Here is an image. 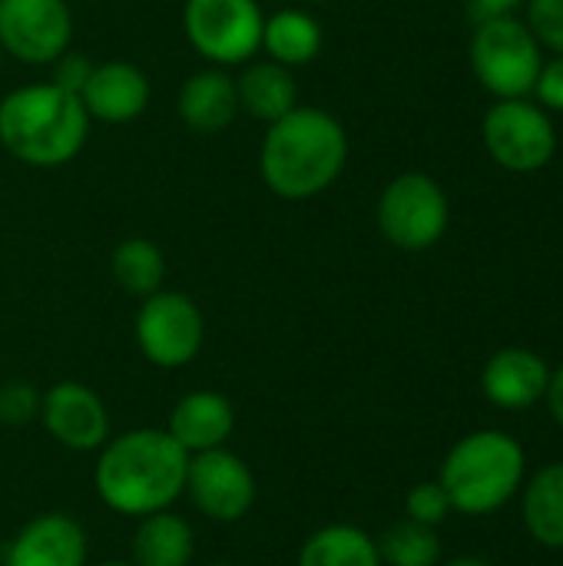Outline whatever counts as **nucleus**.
<instances>
[{
    "label": "nucleus",
    "instance_id": "obj_19",
    "mask_svg": "<svg viewBox=\"0 0 563 566\" xmlns=\"http://www.w3.org/2000/svg\"><path fill=\"white\" fill-rule=\"evenodd\" d=\"M236 90H239V109H246L252 119L262 123H275L299 106V86L292 70L275 60L249 63L242 76H236Z\"/></svg>",
    "mask_w": 563,
    "mask_h": 566
},
{
    "label": "nucleus",
    "instance_id": "obj_25",
    "mask_svg": "<svg viewBox=\"0 0 563 566\" xmlns=\"http://www.w3.org/2000/svg\"><path fill=\"white\" fill-rule=\"evenodd\" d=\"M405 514L408 521L415 524H425V527H438L445 524V517L451 514V501L445 494V488L438 481H421L408 491L405 497Z\"/></svg>",
    "mask_w": 563,
    "mask_h": 566
},
{
    "label": "nucleus",
    "instance_id": "obj_6",
    "mask_svg": "<svg viewBox=\"0 0 563 566\" xmlns=\"http://www.w3.org/2000/svg\"><path fill=\"white\" fill-rule=\"evenodd\" d=\"M265 13L256 0H186L183 30L212 66L249 63L262 50Z\"/></svg>",
    "mask_w": 563,
    "mask_h": 566
},
{
    "label": "nucleus",
    "instance_id": "obj_8",
    "mask_svg": "<svg viewBox=\"0 0 563 566\" xmlns=\"http://www.w3.org/2000/svg\"><path fill=\"white\" fill-rule=\"evenodd\" d=\"M136 345L143 358L156 368H186L196 361L206 342V318L199 305L183 292H153L136 312Z\"/></svg>",
    "mask_w": 563,
    "mask_h": 566
},
{
    "label": "nucleus",
    "instance_id": "obj_10",
    "mask_svg": "<svg viewBox=\"0 0 563 566\" xmlns=\"http://www.w3.org/2000/svg\"><path fill=\"white\" fill-rule=\"evenodd\" d=\"M192 507L216 521L236 524L256 504V474L252 468L229 448H212L202 454H189L186 491Z\"/></svg>",
    "mask_w": 563,
    "mask_h": 566
},
{
    "label": "nucleus",
    "instance_id": "obj_16",
    "mask_svg": "<svg viewBox=\"0 0 563 566\" xmlns=\"http://www.w3.org/2000/svg\"><path fill=\"white\" fill-rule=\"evenodd\" d=\"M166 431L186 454H202L212 448H226L236 431V408L219 391H189L169 411Z\"/></svg>",
    "mask_w": 563,
    "mask_h": 566
},
{
    "label": "nucleus",
    "instance_id": "obj_21",
    "mask_svg": "<svg viewBox=\"0 0 563 566\" xmlns=\"http://www.w3.org/2000/svg\"><path fill=\"white\" fill-rule=\"evenodd\" d=\"M299 566H382L378 541L355 524H329L305 537Z\"/></svg>",
    "mask_w": 563,
    "mask_h": 566
},
{
    "label": "nucleus",
    "instance_id": "obj_30",
    "mask_svg": "<svg viewBox=\"0 0 563 566\" xmlns=\"http://www.w3.org/2000/svg\"><path fill=\"white\" fill-rule=\"evenodd\" d=\"M548 405H551V415L554 421L563 428V365L557 371H551V381H548Z\"/></svg>",
    "mask_w": 563,
    "mask_h": 566
},
{
    "label": "nucleus",
    "instance_id": "obj_22",
    "mask_svg": "<svg viewBox=\"0 0 563 566\" xmlns=\"http://www.w3.org/2000/svg\"><path fill=\"white\" fill-rule=\"evenodd\" d=\"M524 524L541 547L563 551V461L548 464L528 484Z\"/></svg>",
    "mask_w": 563,
    "mask_h": 566
},
{
    "label": "nucleus",
    "instance_id": "obj_13",
    "mask_svg": "<svg viewBox=\"0 0 563 566\" xmlns=\"http://www.w3.org/2000/svg\"><path fill=\"white\" fill-rule=\"evenodd\" d=\"M86 557L83 524L60 511L30 517L3 547V566H86Z\"/></svg>",
    "mask_w": 563,
    "mask_h": 566
},
{
    "label": "nucleus",
    "instance_id": "obj_24",
    "mask_svg": "<svg viewBox=\"0 0 563 566\" xmlns=\"http://www.w3.org/2000/svg\"><path fill=\"white\" fill-rule=\"evenodd\" d=\"M382 566H438L441 560V541L435 527L402 521L388 527L378 541Z\"/></svg>",
    "mask_w": 563,
    "mask_h": 566
},
{
    "label": "nucleus",
    "instance_id": "obj_15",
    "mask_svg": "<svg viewBox=\"0 0 563 566\" xmlns=\"http://www.w3.org/2000/svg\"><path fill=\"white\" fill-rule=\"evenodd\" d=\"M548 381H551V368L531 348H504L494 358H488L481 371L484 398L508 411L534 408L548 395Z\"/></svg>",
    "mask_w": 563,
    "mask_h": 566
},
{
    "label": "nucleus",
    "instance_id": "obj_23",
    "mask_svg": "<svg viewBox=\"0 0 563 566\" xmlns=\"http://www.w3.org/2000/svg\"><path fill=\"white\" fill-rule=\"evenodd\" d=\"M110 272H113V282L133 295V298H149L153 292L163 289V279H166V255L156 242L149 239H123L113 255H110Z\"/></svg>",
    "mask_w": 563,
    "mask_h": 566
},
{
    "label": "nucleus",
    "instance_id": "obj_33",
    "mask_svg": "<svg viewBox=\"0 0 563 566\" xmlns=\"http://www.w3.org/2000/svg\"><path fill=\"white\" fill-rule=\"evenodd\" d=\"M93 566H133L129 560H106V564H93Z\"/></svg>",
    "mask_w": 563,
    "mask_h": 566
},
{
    "label": "nucleus",
    "instance_id": "obj_35",
    "mask_svg": "<svg viewBox=\"0 0 563 566\" xmlns=\"http://www.w3.org/2000/svg\"><path fill=\"white\" fill-rule=\"evenodd\" d=\"M206 566H232V564H206Z\"/></svg>",
    "mask_w": 563,
    "mask_h": 566
},
{
    "label": "nucleus",
    "instance_id": "obj_27",
    "mask_svg": "<svg viewBox=\"0 0 563 566\" xmlns=\"http://www.w3.org/2000/svg\"><path fill=\"white\" fill-rule=\"evenodd\" d=\"M528 27L541 46L563 56V0H528Z\"/></svg>",
    "mask_w": 563,
    "mask_h": 566
},
{
    "label": "nucleus",
    "instance_id": "obj_29",
    "mask_svg": "<svg viewBox=\"0 0 563 566\" xmlns=\"http://www.w3.org/2000/svg\"><path fill=\"white\" fill-rule=\"evenodd\" d=\"M534 93L541 99V106L563 113V56H554L541 66V76L534 83Z\"/></svg>",
    "mask_w": 563,
    "mask_h": 566
},
{
    "label": "nucleus",
    "instance_id": "obj_12",
    "mask_svg": "<svg viewBox=\"0 0 563 566\" xmlns=\"http://www.w3.org/2000/svg\"><path fill=\"white\" fill-rule=\"evenodd\" d=\"M40 424L46 434L76 454L100 451L110 441V411L83 381H56L40 395Z\"/></svg>",
    "mask_w": 563,
    "mask_h": 566
},
{
    "label": "nucleus",
    "instance_id": "obj_32",
    "mask_svg": "<svg viewBox=\"0 0 563 566\" xmlns=\"http://www.w3.org/2000/svg\"><path fill=\"white\" fill-rule=\"evenodd\" d=\"M441 566H491L488 560H481V557H455V560H448V564Z\"/></svg>",
    "mask_w": 563,
    "mask_h": 566
},
{
    "label": "nucleus",
    "instance_id": "obj_7",
    "mask_svg": "<svg viewBox=\"0 0 563 566\" xmlns=\"http://www.w3.org/2000/svg\"><path fill=\"white\" fill-rule=\"evenodd\" d=\"M378 229L382 235L405 252H425L441 242L448 232V196L425 172L395 176L378 199Z\"/></svg>",
    "mask_w": 563,
    "mask_h": 566
},
{
    "label": "nucleus",
    "instance_id": "obj_17",
    "mask_svg": "<svg viewBox=\"0 0 563 566\" xmlns=\"http://www.w3.org/2000/svg\"><path fill=\"white\" fill-rule=\"evenodd\" d=\"M179 119L196 133H219L232 126L239 116V90L236 76H229L222 66H209L192 73L176 96Z\"/></svg>",
    "mask_w": 563,
    "mask_h": 566
},
{
    "label": "nucleus",
    "instance_id": "obj_1",
    "mask_svg": "<svg viewBox=\"0 0 563 566\" xmlns=\"http://www.w3.org/2000/svg\"><path fill=\"white\" fill-rule=\"evenodd\" d=\"M186 471L189 454L166 428H133L96 451L93 491L119 517H149L183 497Z\"/></svg>",
    "mask_w": 563,
    "mask_h": 566
},
{
    "label": "nucleus",
    "instance_id": "obj_20",
    "mask_svg": "<svg viewBox=\"0 0 563 566\" xmlns=\"http://www.w3.org/2000/svg\"><path fill=\"white\" fill-rule=\"evenodd\" d=\"M262 50L269 53V60L289 70L305 66L322 53V27L309 10L299 7L275 10L262 23Z\"/></svg>",
    "mask_w": 563,
    "mask_h": 566
},
{
    "label": "nucleus",
    "instance_id": "obj_26",
    "mask_svg": "<svg viewBox=\"0 0 563 566\" xmlns=\"http://www.w3.org/2000/svg\"><path fill=\"white\" fill-rule=\"evenodd\" d=\"M40 421V391L27 381L0 385V424L23 428Z\"/></svg>",
    "mask_w": 563,
    "mask_h": 566
},
{
    "label": "nucleus",
    "instance_id": "obj_4",
    "mask_svg": "<svg viewBox=\"0 0 563 566\" xmlns=\"http://www.w3.org/2000/svg\"><path fill=\"white\" fill-rule=\"evenodd\" d=\"M524 481V451L504 431H475L461 438L445 464L438 484L445 488L451 511L481 517L501 511Z\"/></svg>",
    "mask_w": 563,
    "mask_h": 566
},
{
    "label": "nucleus",
    "instance_id": "obj_36",
    "mask_svg": "<svg viewBox=\"0 0 563 566\" xmlns=\"http://www.w3.org/2000/svg\"><path fill=\"white\" fill-rule=\"evenodd\" d=\"M0 63H3V50H0Z\"/></svg>",
    "mask_w": 563,
    "mask_h": 566
},
{
    "label": "nucleus",
    "instance_id": "obj_5",
    "mask_svg": "<svg viewBox=\"0 0 563 566\" xmlns=\"http://www.w3.org/2000/svg\"><path fill=\"white\" fill-rule=\"evenodd\" d=\"M471 66L488 93L498 99H524L534 93L544 56L541 43L514 13L481 17L471 40Z\"/></svg>",
    "mask_w": 563,
    "mask_h": 566
},
{
    "label": "nucleus",
    "instance_id": "obj_2",
    "mask_svg": "<svg viewBox=\"0 0 563 566\" xmlns=\"http://www.w3.org/2000/svg\"><path fill=\"white\" fill-rule=\"evenodd\" d=\"M348 163L342 123L319 106H295L269 123L259 149V176L279 199L305 202L322 196Z\"/></svg>",
    "mask_w": 563,
    "mask_h": 566
},
{
    "label": "nucleus",
    "instance_id": "obj_9",
    "mask_svg": "<svg viewBox=\"0 0 563 566\" xmlns=\"http://www.w3.org/2000/svg\"><path fill=\"white\" fill-rule=\"evenodd\" d=\"M491 159L511 172H538L554 159L557 133L544 106L528 99H498L481 123Z\"/></svg>",
    "mask_w": 563,
    "mask_h": 566
},
{
    "label": "nucleus",
    "instance_id": "obj_34",
    "mask_svg": "<svg viewBox=\"0 0 563 566\" xmlns=\"http://www.w3.org/2000/svg\"><path fill=\"white\" fill-rule=\"evenodd\" d=\"M305 3H325V0H305Z\"/></svg>",
    "mask_w": 563,
    "mask_h": 566
},
{
    "label": "nucleus",
    "instance_id": "obj_18",
    "mask_svg": "<svg viewBox=\"0 0 563 566\" xmlns=\"http://www.w3.org/2000/svg\"><path fill=\"white\" fill-rule=\"evenodd\" d=\"M196 554V534L186 517L169 511L139 517L133 544H129V564L133 566H189Z\"/></svg>",
    "mask_w": 563,
    "mask_h": 566
},
{
    "label": "nucleus",
    "instance_id": "obj_14",
    "mask_svg": "<svg viewBox=\"0 0 563 566\" xmlns=\"http://www.w3.org/2000/svg\"><path fill=\"white\" fill-rule=\"evenodd\" d=\"M149 80L136 63L126 60H110L96 63L90 80L80 90V103L90 119L100 123H133L146 113L149 106Z\"/></svg>",
    "mask_w": 563,
    "mask_h": 566
},
{
    "label": "nucleus",
    "instance_id": "obj_31",
    "mask_svg": "<svg viewBox=\"0 0 563 566\" xmlns=\"http://www.w3.org/2000/svg\"><path fill=\"white\" fill-rule=\"evenodd\" d=\"M521 3L528 0H475V13L478 17H494V13H514Z\"/></svg>",
    "mask_w": 563,
    "mask_h": 566
},
{
    "label": "nucleus",
    "instance_id": "obj_11",
    "mask_svg": "<svg viewBox=\"0 0 563 566\" xmlns=\"http://www.w3.org/2000/svg\"><path fill=\"white\" fill-rule=\"evenodd\" d=\"M73 40L66 0H0V50L30 66H50Z\"/></svg>",
    "mask_w": 563,
    "mask_h": 566
},
{
    "label": "nucleus",
    "instance_id": "obj_3",
    "mask_svg": "<svg viewBox=\"0 0 563 566\" xmlns=\"http://www.w3.org/2000/svg\"><path fill=\"white\" fill-rule=\"evenodd\" d=\"M90 116L76 93L56 83H30L0 99V146L33 169H56L80 156Z\"/></svg>",
    "mask_w": 563,
    "mask_h": 566
},
{
    "label": "nucleus",
    "instance_id": "obj_28",
    "mask_svg": "<svg viewBox=\"0 0 563 566\" xmlns=\"http://www.w3.org/2000/svg\"><path fill=\"white\" fill-rule=\"evenodd\" d=\"M53 76H50V83H56L60 90H66V93H76L80 96V90H83V83L90 80V73H93V60H86L83 53H76V50H63L53 63Z\"/></svg>",
    "mask_w": 563,
    "mask_h": 566
}]
</instances>
